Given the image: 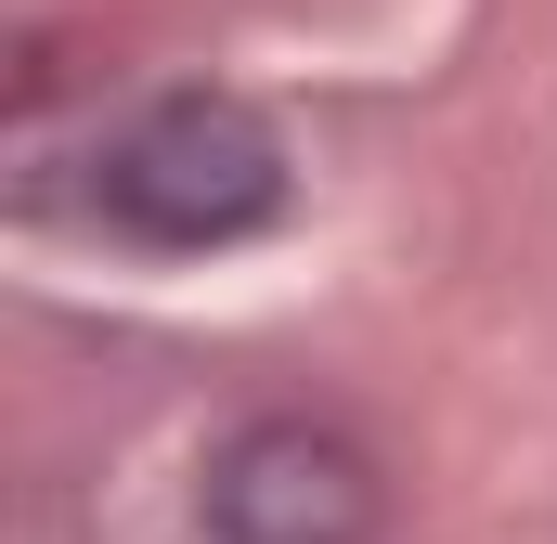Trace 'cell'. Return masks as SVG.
Here are the masks:
<instances>
[{
  "label": "cell",
  "instance_id": "6da1fadb",
  "mask_svg": "<svg viewBox=\"0 0 557 544\" xmlns=\"http://www.w3.org/2000/svg\"><path fill=\"white\" fill-rule=\"evenodd\" d=\"M91 208L131 234V247H169V260H208V247H247L285 208V143L247 91H143L131 118L91 156Z\"/></svg>",
  "mask_w": 557,
  "mask_h": 544
},
{
  "label": "cell",
  "instance_id": "7a4b0ae2",
  "mask_svg": "<svg viewBox=\"0 0 557 544\" xmlns=\"http://www.w3.org/2000/svg\"><path fill=\"white\" fill-rule=\"evenodd\" d=\"M376 519H389V480L324 415H247L195 480L208 544H376Z\"/></svg>",
  "mask_w": 557,
  "mask_h": 544
}]
</instances>
